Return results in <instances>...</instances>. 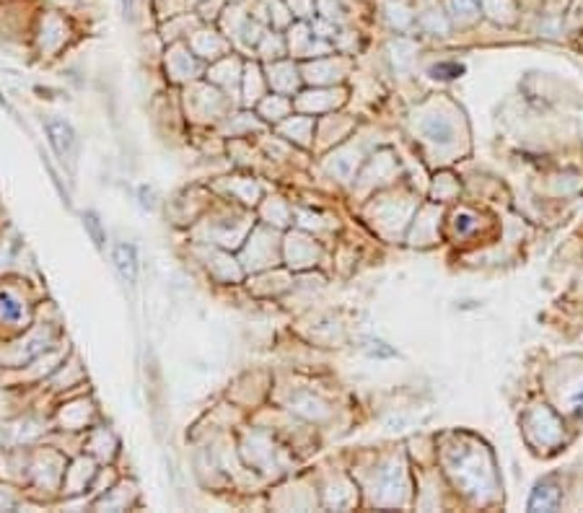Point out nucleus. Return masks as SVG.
<instances>
[{"label":"nucleus","mask_w":583,"mask_h":513,"mask_svg":"<svg viewBox=\"0 0 583 513\" xmlns=\"http://www.w3.org/2000/svg\"><path fill=\"white\" fill-rule=\"evenodd\" d=\"M86 226L92 228V234H93V238H96V244H102V234H99V228H96V218H93V216H89V218H86Z\"/></svg>","instance_id":"nucleus-3"},{"label":"nucleus","mask_w":583,"mask_h":513,"mask_svg":"<svg viewBox=\"0 0 583 513\" xmlns=\"http://www.w3.org/2000/svg\"><path fill=\"white\" fill-rule=\"evenodd\" d=\"M114 262H117L120 276L125 277L128 283H135V277H138V259H135V249L128 247V244H117V247H114Z\"/></svg>","instance_id":"nucleus-2"},{"label":"nucleus","mask_w":583,"mask_h":513,"mask_svg":"<svg viewBox=\"0 0 583 513\" xmlns=\"http://www.w3.org/2000/svg\"><path fill=\"white\" fill-rule=\"evenodd\" d=\"M47 135H50V143L57 150V156L60 159H68V156H73V148H75V135L71 125H65V122H50L47 125Z\"/></svg>","instance_id":"nucleus-1"}]
</instances>
